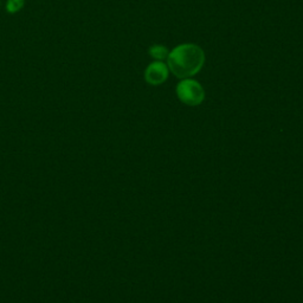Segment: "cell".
I'll use <instances>...</instances> for the list:
<instances>
[{"mask_svg": "<svg viewBox=\"0 0 303 303\" xmlns=\"http://www.w3.org/2000/svg\"><path fill=\"white\" fill-rule=\"evenodd\" d=\"M168 67L179 78H187L200 70L205 62L204 51L194 44H183L168 53Z\"/></svg>", "mask_w": 303, "mask_h": 303, "instance_id": "1", "label": "cell"}, {"mask_svg": "<svg viewBox=\"0 0 303 303\" xmlns=\"http://www.w3.org/2000/svg\"><path fill=\"white\" fill-rule=\"evenodd\" d=\"M176 94H178L180 101L189 106L200 105L205 97L204 89L194 79H185L180 82L176 88Z\"/></svg>", "mask_w": 303, "mask_h": 303, "instance_id": "2", "label": "cell"}, {"mask_svg": "<svg viewBox=\"0 0 303 303\" xmlns=\"http://www.w3.org/2000/svg\"><path fill=\"white\" fill-rule=\"evenodd\" d=\"M168 76V69L163 62H155L152 63L149 67L146 69L145 78L149 84L153 86H158L167 79Z\"/></svg>", "mask_w": 303, "mask_h": 303, "instance_id": "3", "label": "cell"}, {"mask_svg": "<svg viewBox=\"0 0 303 303\" xmlns=\"http://www.w3.org/2000/svg\"><path fill=\"white\" fill-rule=\"evenodd\" d=\"M149 53H151L153 58L159 59V60H163L168 57L167 49L163 47V45H154V47H152L149 49Z\"/></svg>", "mask_w": 303, "mask_h": 303, "instance_id": "4", "label": "cell"}, {"mask_svg": "<svg viewBox=\"0 0 303 303\" xmlns=\"http://www.w3.org/2000/svg\"><path fill=\"white\" fill-rule=\"evenodd\" d=\"M24 5V0H9L7 2V11L11 13L18 12Z\"/></svg>", "mask_w": 303, "mask_h": 303, "instance_id": "5", "label": "cell"}]
</instances>
